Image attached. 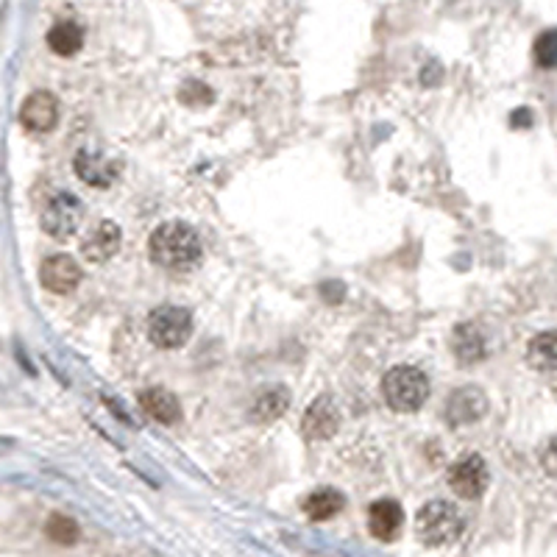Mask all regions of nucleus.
I'll return each instance as SVG.
<instances>
[{"label": "nucleus", "mask_w": 557, "mask_h": 557, "mask_svg": "<svg viewBox=\"0 0 557 557\" xmlns=\"http://www.w3.org/2000/svg\"><path fill=\"white\" fill-rule=\"evenodd\" d=\"M148 254L159 268L184 274V271L199 268V262L204 256V246L190 223L171 220V223H162L151 235Z\"/></svg>", "instance_id": "obj_1"}, {"label": "nucleus", "mask_w": 557, "mask_h": 557, "mask_svg": "<svg viewBox=\"0 0 557 557\" xmlns=\"http://www.w3.org/2000/svg\"><path fill=\"white\" fill-rule=\"evenodd\" d=\"M385 402L399 413H415L430 399V379L415 366L390 368L382 379Z\"/></svg>", "instance_id": "obj_2"}, {"label": "nucleus", "mask_w": 557, "mask_h": 557, "mask_svg": "<svg viewBox=\"0 0 557 557\" xmlns=\"http://www.w3.org/2000/svg\"><path fill=\"white\" fill-rule=\"evenodd\" d=\"M463 533V515L451 502L435 499L421 507L418 518H415V535L421 543H427L432 549L438 546H449L460 538Z\"/></svg>", "instance_id": "obj_3"}, {"label": "nucleus", "mask_w": 557, "mask_h": 557, "mask_svg": "<svg viewBox=\"0 0 557 557\" xmlns=\"http://www.w3.org/2000/svg\"><path fill=\"white\" fill-rule=\"evenodd\" d=\"M192 335V315L184 307H159L148 318V338L159 348H179Z\"/></svg>", "instance_id": "obj_4"}, {"label": "nucleus", "mask_w": 557, "mask_h": 557, "mask_svg": "<svg viewBox=\"0 0 557 557\" xmlns=\"http://www.w3.org/2000/svg\"><path fill=\"white\" fill-rule=\"evenodd\" d=\"M84 220V207L76 195L70 192H59L48 201V207L42 209V232L53 240H70L79 226Z\"/></svg>", "instance_id": "obj_5"}, {"label": "nucleus", "mask_w": 557, "mask_h": 557, "mask_svg": "<svg viewBox=\"0 0 557 557\" xmlns=\"http://www.w3.org/2000/svg\"><path fill=\"white\" fill-rule=\"evenodd\" d=\"M487 466L479 454H466L449 469V485L457 497L463 499H479L487 490Z\"/></svg>", "instance_id": "obj_6"}, {"label": "nucleus", "mask_w": 557, "mask_h": 557, "mask_svg": "<svg viewBox=\"0 0 557 557\" xmlns=\"http://www.w3.org/2000/svg\"><path fill=\"white\" fill-rule=\"evenodd\" d=\"M73 168H76V176L89 187H112L115 179L120 176V162L109 159L107 153L95 151V148L79 151Z\"/></svg>", "instance_id": "obj_7"}, {"label": "nucleus", "mask_w": 557, "mask_h": 557, "mask_svg": "<svg viewBox=\"0 0 557 557\" xmlns=\"http://www.w3.org/2000/svg\"><path fill=\"white\" fill-rule=\"evenodd\" d=\"M487 410V396L474 387V385H466L460 390H454L449 402H446V421L449 427H466V423H474L485 415Z\"/></svg>", "instance_id": "obj_8"}, {"label": "nucleus", "mask_w": 557, "mask_h": 557, "mask_svg": "<svg viewBox=\"0 0 557 557\" xmlns=\"http://www.w3.org/2000/svg\"><path fill=\"white\" fill-rule=\"evenodd\" d=\"M20 123L28 131H37V135H45L59 123V101L53 92H31L23 107H20Z\"/></svg>", "instance_id": "obj_9"}, {"label": "nucleus", "mask_w": 557, "mask_h": 557, "mask_svg": "<svg viewBox=\"0 0 557 557\" xmlns=\"http://www.w3.org/2000/svg\"><path fill=\"white\" fill-rule=\"evenodd\" d=\"M40 279H42V287L56 292V296H64V292H73L81 282V268L79 262L68 254H56V256H48L40 268Z\"/></svg>", "instance_id": "obj_10"}, {"label": "nucleus", "mask_w": 557, "mask_h": 557, "mask_svg": "<svg viewBox=\"0 0 557 557\" xmlns=\"http://www.w3.org/2000/svg\"><path fill=\"white\" fill-rule=\"evenodd\" d=\"M302 427H304V435L312 438V441L332 438L338 432V427H340V410H338L335 399L332 396H318L307 407Z\"/></svg>", "instance_id": "obj_11"}, {"label": "nucleus", "mask_w": 557, "mask_h": 557, "mask_svg": "<svg viewBox=\"0 0 557 557\" xmlns=\"http://www.w3.org/2000/svg\"><path fill=\"white\" fill-rule=\"evenodd\" d=\"M117 248H120V226L115 220L95 223L81 240V254L89 262H107L109 256L117 254Z\"/></svg>", "instance_id": "obj_12"}, {"label": "nucleus", "mask_w": 557, "mask_h": 557, "mask_svg": "<svg viewBox=\"0 0 557 557\" xmlns=\"http://www.w3.org/2000/svg\"><path fill=\"white\" fill-rule=\"evenodd\" d=\"M402 524H404V510H402L399 502L379 499V502L371 505V510H368V530H371L374 538H379V541L399 538Z\"/></svg>", "instance_id": "obj_13"}, {"label": "nucleus", "mask_w": 557, "mask_h": 557, "mask_svg": "<svg viewBox=\"0 0 557 557\" xmlns=\"http://www.w3.org/2000/svg\"><path fill=\"white\" fill-rule=\"evenodd\" d=\"M140 407L159 423H179L181 421V404L179 399L173 396L171 390L165 387H151V390H143L140 393Z\"/></svg>", "instance_id": "obj_14"}, {"label": "nucleus", "mask_w": 557, "mask_h": 557, "mask_svg": "<svg viewBox=\"0 0 557 557\" xmlns=\"http://www.w3.org/2000/svg\"><path fill=\"white\" fill-rule=\"evenodd\" d=\"M451 351L454 357L460 359L463 366H474L485 357V338L482 332L477 330L474 323H463L454 330V338H451Z\"/></svg>", "instance_id": "obj_15"}, {"label": "nucleus", "mask_w": 557, "mask_h": 557, "mask_svg": "<svg viewBox=\"0 0 557 557\" xmlns=\"http://www.w3.org/2000/svg\"><path fill=\"white\" fill-rule=\"evenodd\" d=\"M290 407V393L276 385V387H268L265 393H259L254 407H251V421L256 423H271L276 418H282Z\"/></svg>", "instance_id": "obj_16"}, {"label": "nucleus", "mask_w": 557, "mask_h": 557, "mask_svg": "<svg viewBox=\"0 0 557 557\" xmlns=\"http://www.w3.org/2000/svg\"><path fill=\"white\" fill-rule=\"evenodd\" d=\"M84 45V31L79 23H56L48 31V48L56 56H73Z\"/></svg>", "instance_id": "obj_17"}, {"label": "nucleus", "mask_w": 557, "mask_h": 557, "mask_svg": "<svg viewBox=\"0 0 557 557\" xmlns=\"http://www.w3.org/2000/svg\"><path fill=\"white\" fill-rule=\"evenodd\" d=\"M527 363L535 371H557V332H541L530 340Z\"/></svg>", "instance_id": "obj_18"}, {"label": "nucleus", "mask_w": 557, "mask_h": 557, "mask_svg": "<svg viewBox=\"0 0 557 557\" xmlns=\"http://www.w3.org/2000/svg\"><path fill=\"white\" fill-rule=\"evenodd\" d=\"M346 499L340 490H332V487H320L315 494L307 497L304 502V510L312 521H326V518H335L340 510H343Z\"/></svg>", "instance_id": "obj_19"}, {"label": "nucleus", "mask_w": 557, "mask_h": 557, "mask_svg": "<svg viewBox=\"0 0 557 557\" xmlns=\"http://www.w3.org/2000/svg\"><path fill=\"white\" fill-rule=\"evenodd\" d=\"M45 535L53 541V543H61V546H73L79 538H81V530H79V524L70 518V515H51L48 524H45Z\"/></svg>", "instance_id": "obj_20"}, {"label": "nucleus", "mask_w": 557, "mask_h": 557, "mask_svg": "<svg viewBox=\"0 0 557 557\" xmlns=\"http://www.w3.org/2000/svg\"><path fill=\"white\" fill-rule=\"evenodd\" d=\"M535 61L543 70L557 68V28L543 31V34L535 40Z\"/></svg>", "instance_id": "obj_21"}, {"label": "nucleus", "mask_w": 557, "mask_h": 557, "mask_svg": "<svg viewBox=\"0 0 557 557\" xmlns=\"http://www.w3.org/2000/svg\"><path fill=\"white\" fill-rule=\"evenodd\" d=\"M541 466L549 477H557V435L549 438V443L541 451Z\"/></svg>", "instance_id": "obj_22"}]
</instances>
